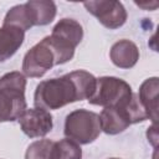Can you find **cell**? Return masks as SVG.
Masks as SVG:
<instances>
[{"label":"cell","mask_w":159,"mask_h":159,"mask_svg":"<svg viewBox=\"0 0 159 159\" xmlns=\"http://www.w3.org/2000/svg\"><path fill=\"white\" fill-rule=\"evenodd\" d=\"M96 80L92 73L77 70L61 77L41 81L34 94L35 107L50 112L77 101L88 99L96 88Z\"/></svg>","instance_id":"cell-1"},{"label":"cell","mask_w":159,"mask_h":159,"mask_svg":"<svg viewBox=\"0 0 159 159\" xmlns=\"http://www.w3.org/2000/svg\"><path fill=\"white\" fill-rule=\"evenodd\" d=\"M133 96L132 87L122 78L102 76L96 80V88L88 103L101 107H114L128 102Z\"/></svg>","instance_id":"cell-7"},{"label":"cell","mask_w":159,"mask_h":159,"mask_svg":"<svg viewBox=\"0 0 159 159\" xmlns=\"http://www.w3.org/2000/svg\"><path fill=\"white\" fill-rule=\"evenodd\" d=\"M53 140L40 139L31 143L25 153V159H50V150Z\"/></svg>","instance_id":"cell-15"},{"label":"cell","mask_w":159,"mask_h":159,"mask_svg":"<svg viewBox=\"0 0 159 159\" xmlns=\"http://www.w3.org/2000/svg\"><path fill=\"white\" fill-rule=\"evenodd\" d=\"M98 116L102 132L109 135L119 134L129 125L148 119V116L135 93H133L132 98L123 104L104 107Z\"/></svg>","instance_id":"cell-5"},{"label":"cell","mask_w":159,"mask_h":159,"mask_svg":"<svg viewBox=\"0 0 159 159\" xmlns=\"http://www.w3.org/2000/svg\"><path fill=\"white\" fill-rule=\"evenodd\" d=\"M157 128H158V123H153L147 130L148 142H150L153 147H157L158 144V129Z\"/></svg>","instance_id":"cell-16"},{"label":"cell","mask_w":159,"mask_h":159,"mask_svg":"<svg viewBox=\"0 0 159 159\" xmlns=\"http://www.w3.org/2000/svg\"><path fill=\"white\" fill-rule=\"evenodd\" d=\"M158 91H159V81L158 77L147 78L139 87L138 99L143 106L148 119L153 123H158Z\"/></svg>","instance_id":"cell-11"},{"label":"cell","mask_w":159,"mask_h":159,"mask_svg":"<svg viewBox=\"0 0 159 159\" xmlns=\"http://www.w3.org/2000/svg\"><path fill=\"white\" fill-rule=\"evenodd\" d=\"M24 134L29 138H41L52 130L53 120L48 111L42 108H27L17 119Z\"/></svg>","instance_id":"cell-9"},{"label":"cell","mask_w":159,"mask_h":159,"mask_svg":"<svg viewBox=\"0 0 159 159\" xmlns=\"http://www.w3.org/2000/svg\"><path fill=\"white\" fill-rule=\"evenodd\" d=\"M99 116L88 109H75L66 116L63 133L65 137L77 144H89L101 134Z\"/></svg>","instance_id":"cell-6"},{"label":"cell","mask_w":159,"mask_h":159,"mask_svg":"<svg viewBox=\"0 0 159 159\" xmlns=\"http://www.w3.org/2000/svg\"><path fill=\"white\" fill-rule=\"evenodd\" d=\"M25 40V31L16 26L2 25L0 27V62L16 53Z\"/></svg>","instance_id":"cell-12"},{"label":"cell","mask_w":159,"mask_h":159,"mask_svg":"<svg viewBox=\"0 0 159 159\" xmlns=\"http://www.w3.org/2000/svg\"><path fill=\"white\" fill-rule=\"evenodd\" d=\"M72 46L53 36H46L34 45L24 56L22 73L25 77H42L50 68L71 61L75 56Z\"/></svg>","instance_id":"cell-2"},{"label":"cell","mask_w":159,"mask_h":159,"mask_svg":"<svg viewBox=\"0 0 159 159\" xmlns=\"http://www.w3.org/2000/svg\"><path fill=\"white\" fill-rule=\"evenodd\" d=\"M25 89L24 73L12 71L0 77V123L17 120L27 109Z\"/></svg>","instance_id":"cell-3"},{"label":"cell","mask_w":159,"mask_h":159,"mask_svg":"<svg viewBox=\"0 0 159 159\" xmlns=\"http://www.w3.org/2000/svg\"><path fill=\"white\" fill-rule=\"evenodd\" d=\"M109 159H119V158H109Z\"/></svg>","instance_id":"cell-17"},{"label":"cell","mask_w":159,"mask_h":159,"mask_svg":"<svg viewBox=\"0 0 159 159\" xmlns=\"http://www.w3.org/2000/svg\"><path fill=\"white\" fill-rule=\"evenodd\" d=\"M51 35L76 48L83 39V27L78 21L65 17L53 26Z\"/></svg>","instance_id":"cell-13"},{"label":"cell","mask_w":159,"mask_h":159,"mask_svg":"<svg viewBox=\"0 0 159 159\" xmlns=\"http://www.w3.org/2000/svg\"><path fill=\"white\" fill-rule=\"evenodd\" d=\"M86 10L97 17V20L107 29L116 30L122 27L128 17L127 10L120 1L116 0H91L84 1Z\"/></svg>","instance_id":"cell-8"},{"label":"cell","mask_w":159,"mask_h":159,"mask_svg":"<svg viewBox=\"0 0 159 159\" xmlns=\"http://www.w3.org/2000/svg\"><path fill=\"white\" fill-rule=\"evenodd\" d=\"M57 6L51 0H30L12 6L5 15L2 25H11L22 31L32 26H45L56 17Z\"/></svg>","instance_id":"cell-4"},{"label":"cell","mask_w":159,"mask_h":159,"mask_svg":"<svg viewBox=\"0 0 159 159\" xmlns=\"http://www.w3.org/2000/svg\"><path fill=\"white\" fill-rule=\"evenodd\" d=\"M109 57L119 68H132L137 65L139 60V48L138 46L127 39L114 42L109 50Z\"/></svg>","instance_id":"cell-10"},{"label":"cell","mask_w":159,"mask_h":159,"mask_svg":"<svg viewBox=\"0 0 159 159\" xmlns=\"http://www.w3.org/2000/svg\"><path fill=\"white\" fill-rule=\"evenodd\" d=\"M50 159H82L81 145L68 138L53 142L50 150Z\"/></svg>","instance_id":"cell-14"}]
</instances>
